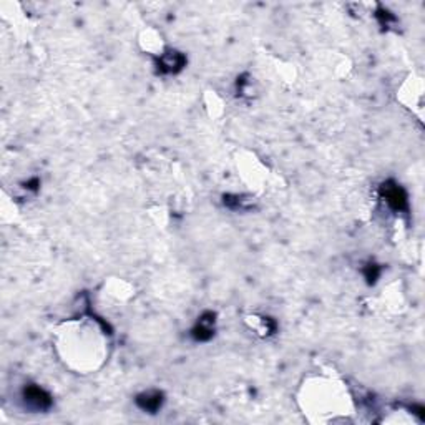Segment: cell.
Masks as SVG:
<instances>
[{"mask_svg":"<svg viewBox=\"0 0 425 425\" xmlns=\"http://www.w3.org/2000/svg\"><path fill=\"white\" fill-rule=\"evenodd\" d=\"M384 193H386L387 201L396 210H401L406 206V195H404V191L399 188V186H386V188H384Z\"/></svg>","mask_w":425,"mask_h":425,"instance_id":"1","label":"cell"},{"mask_svg":"<svg viewBox=\"0 0 425 425\" xmlns=\"http://www.w3.org/2000/svg\"><path fill=\"white\" fill-rule=\"evenodd\" d=\"M161 65H163L165 70L173 72V70H178L181 65H183V57L176 52H170V53L165 55L163 60H161Z\"/></svg>","mask_w":425,"mask_h":425,"instance_id":"2","label":"cell"},{"mask_svg":"<svg viewBox=\"0 0 425 425\" xmlns=\"http://www.w3.org/2000/svg\"><path fill=\"white\" fill-rule=\"evenodd\" d=\"M27 397H28V401H30V402H33L37 407H47V406H48V402H50V401H48V397L45 396V392H43V391H40V389H35V387L28 389Z\"/></svg>","mask_w":425,"mask_h":425,"instance_id":"3","label":"cell"},{"mask_svg":"<svg viewBox=\"0 0 425 425\" xmlns=\"http://www.w3.org/2000/svg\"><path fill=\"white\" fill-rule=\"evenodd\" d=\"M161 404V396L160 394H153V396H145L140 399V406L143 409H148V411H155L158 409Z\"/></svg>","mask_w":425,"mask_h":425,"instance_id":"4","label":"cell"}]
</instances>
